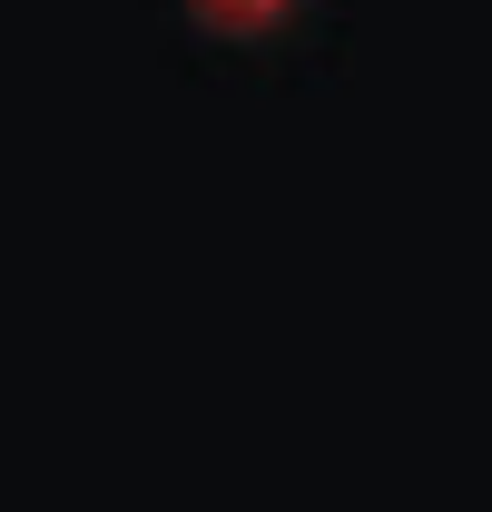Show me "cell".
Returning <instances> with one entry per match:
<instances>
[{
    "mask_svg": "<svg viewBox=\"0 0 492 512\" xmlns=\"http://www.w3.org/2000/svg\"><path fill=\"white\" fill-rule=\"evenodd\" d=\"M296 10H306V0H187V20H197L207 40H227V50H266V40H286Z\"/></svg>",
    "mask_w": 492,
    "mask_h": 512,
    "instance_id": "obj_1",
    "label": "cell"
}]
</instances>
